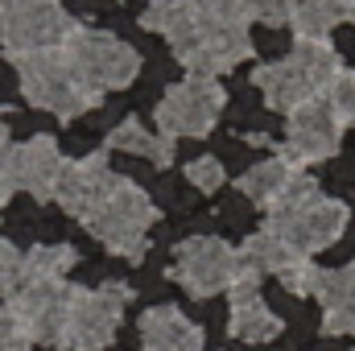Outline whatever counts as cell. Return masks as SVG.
<instances>
[{
	"label": "cell",
	"mask_w": 355,
	"mask_h": 351,
	"mask_svg": "<svg viewBox=\"0 0 355 351\" xmlns=\"http://www.w3.org/2000/svg\"><path fill=\"white\" fill-rule=\"evenodd\" d=\"M128 298H132V289L120 285V281H107L99 289H75L71 285V318H67L62 348H75V351L107 348Z\"/></svg>",
	"instance_id": "obj_7"
},
{
	"label": "cell",
	"mask_w": 355,
	"mask_h": 351,
	"mask_svg": "<svg viewBox=\"0 0 355 351\" xmlns=\"http://www.w3.org/2000/svg\"><path fill=\"white\" fill-rule=\"evenodd\" d=\"M306 174L302 166H293L289 157H281V153H272V157H265V162H257L248 174H240V182H236V190L244 194V198H252L261 211H272L277 207V198L297 182V178Z\"/></svg>",
	"instance_id": "obj_14"
},
{
	"label": "cell",
	"mask_w": 355,
	"mask_h": 351,
	"mask_svg": "<svg viewBox=\"0 0 355 351\" xmlns=\"http://www.w3.org/2000/svg\"><path fill=\"white\" fill-rule=\"evenodd\" d=\"M347 219H352V215H347V207H343L339 198L318 194V198H310L306 207H297V211H289V215H268L265 228H272L297 257H310V261H314V252L331 248V244L343 236Z\"/></svg>",
	"instance_id": "obj_9"
},
{
	"label": "cell",
	"mask_w": 355,
	"mask_h": 351,
	"mask_svg": "<svg viewBox=\"0 0 355 351\" xmlns=\"http://www.w3.org/2000/svg\"><path fill=\"white\" fill-rule=\"evenodd\" d=\"M153 219H157L153 198L132 178H116V186L91 211V219H83V228H87L107 252L128 257V261H141L145 248H149V236L145 232L153 228Z\"/></svg>",
	"instance_id": "obj_1"
},
{
	"label": "cell",
	"mask_w": 355,
	"mask_h": 351,
	"mask_svg": "<svg viewBox=\"0 0 355 351\" xmlns=\"http://www.w3.org/2000/svg\"><path fill=\"white\" fill-rule=\"evenodd\" d=\"M289 25L306 42H327L335 25H355V0H297Z\"/></svg>",
	"instance_id": "obj_15"
},
{
	"label": "cell",
	"mask_w": 355,
	"mask_h": 351,
	"mask_svg": "<svg viewBox=\"0 0 355 351\" xmlns=\"http://www.w3.org/2000/svg\"><path fill=\"white\" fill-rule=\"evenodd\" d=\"M17 75H21V95L42 108V112H54L58 120H75L91 108L103 103L99 91L83 87L67 62L62 50H42V54H25V58H12Z\"/></svg>",
	"instance_id": "obj_2"
},
{
	"label": "cell",
	"mask_w": 355,
	"mask_h": 351,
	"mask_svg": "<svg viewBox=\"0 0 355 351\" xmlns=\"http://www.w3.org/2000/svg\"><path fill=\"white\" fill-rule=\"evenodd\" d=\"M327 99H331V108L339 112V120L343 124H355V71H339V79L331 83V91H327Z\"/></svg>",
	"instance_id": "obj_23"
},
{
	"label": "cell",
	"mask_w": 355,
	"mask_h": 351,
	"mask_svg": "<svg viewBox=\"0 0 355 351\" xmlns=\"http://www.w3.org/2000/svg\"><path fill=\"white\" fill-rule=\"evenodd\" d=\"M252 87H261L265 95V103L272 112H293V108H302L306 99H314L318 87L289 62V58H281V62H261L257 71H252Z\"/></svg>",
	"instance_id": "obj_12"
},
{
	"label": "cell",
	"mask_w": 355,
	"mask_h": 351,
	"mask_svg": "<svg viewBox=\"0 0 355 351\" xmlns=\"http://www.w3.org/2000/svg\"><path fill=\"white\" fill-rule=\"evenodd\" d=\"M112 186H116V174L107 170V153H87L79 162H67V170L58 178V190H54V203L83 223V219H91V211L107 198Z\"/></svg>",
	"instance_id": "obj_11"
},
{
	"label": "cell",
	"mask_w": 355,
	"mask_h": 351,
	"mask_svg": "<svg viewBox=\"0 0 355 351\" xmlns=\"http://www.w3.org/2000/svg\"><path fill=\"white\" fill-rule=\"evenodd\" d=\"M293 8H297V0H252V21H261L268 29H281L293 21Z\"/></svg>",
	"instance_id": "obj_24"
},
{
	"label": "cell",
	"mask_w": 355,
	"mask_h": 351,
	"mask_svg": "<svg viewBox=\"0 0 355 351\" xmlns=\"http://www.w3.org/2000/svg\"><path fill=\"white\" fill-rule=\"evenodd\" d=\"M0 351H33V343L17 331V323H12L8 306H0Z\"/></svg>",
	"instance_id": "obj_26"
},
{
	"label": "cell",
	"mask_w": 355,
	"mask_h": 351,
	"mask_svg": "<svg viewBox=\"0 0 355 351\" xmlns=\"http://www.w3.org/2000/svg\"><path fill=\"white\" fill-rule=\"evenodd\" d=\"M236 268H240V252L236 248H227L215 236H194V240L178 244L170 277L190 298H215V293H227Z\"/></svg>",
	"instance_id": "obj_8"
},
{
	"label": "cell",
	"mask_w": 355,
	"mask_h": 351,
	"mask_svg": "<svg viewBox=\"0 0 355 351\" xmlns=\"http://www.w3.org/2000/svg\"><path fill=\"white\" fill-rule=\"evenodd\" d=\"M25 277L29 281H62V273L75 264V248L71 244H37L29 252H21Z\"/></svg>",
	"instance_id": "obj_19"
},
{
	"label": "cell",
	"mask_w": 355,
	"mask_h": 351,
	"mask_svg": "<svg viewBox=\"0 0 355 351\" xmlns=\"http://www.w3.org/2000/svg\"><path fill=\"white\" fill-rule=\"evenodd\" d=\"M227 103V87H219V79H182L157 99V132L182 141V137H207L219 124V112Z\"/></svg>",
	"instance_id": "obj_5"
},
{
	"label": "cell",
	"mask_w": 355,
	"mask_h": 351,
	"mask_svg": "<svg viewBox=\"0 0 355 351\" xmlns=\"http://www.w3.org/2000/svg\"><path fill=\"white\" fill-rule=\"evenodd\" d=\"M318 277H322V268L310 261V257H302V261H293L281 273V285H285L289 293H297V298H310V293L318 289Z\"/></svg>",
	"instance_id": "obj_22"
},
{
	"label": "cell",
	"mask_w": 355,
	"mask_h": 351,
	"mask_svg": "<svg viewBox=\"0 0 355 351\" xmlns=\"http://www.w3.org/2000/svg\"><path fill=\"white\" fill-rule=\"evenodd\" d=\"M107 149H120V153H137V157H149L157 170L174 166V141L162 137V132H149L137 116L120 120L112 132H107Z\"/></svg>",
	"instance_id": "obj_16"
},
{
	"label": "cell",
	"mask_w": 355,
	"mask_h": 351,
	"mask_svg": "<svg viewBox=\"0 0 355 351\" xmlns=\"http://www.w3.org/2000/svg\"><path fill=\"white\" fill-rule=\"evenodd\" d=\"M75 25L79 21H71L58 0H12L0 8V42L8 58L62 50Z\"/></svg>",
	"instance_id": "obj_4"
},
{
	"label": "cell",
	"mask_w": 355,
	"mask_h": 351,
	"mask_svg": "<svg viewBox=\"0 0 355 351\" xmlns=\"http://www.w3.org/2000/svg\"><path fill=\"white\" fill-rule=\"evenodd\" d=\"M8 194H12V186H8V182L0 178V203H8Z\"/></svg>",
	"instance_id": "obj_27"
},
{
	"label": "cell",
	"mask_w": 355,
	"mask_h": 351,
	"mask_svg": "<svg viewBox=\"0 0 355 351\" xmlns=\"http://www.w3.org/2000/svg\"><path fill=\"white\" fill-rule=\"evenodd\" d=\"M62 170H67V157L58 153V141L46 137V132L25 141V145H4L0 149V178L12 190H29L37 203L54 198Z\"/></svg>",
	"instance_id": "obj_10"
},
{
	"label": "cell",
	"mask_w": 355,
	"mask_h": 351,
	"mask_svg": "<svg viewBox=\"0 0 355 351\" xmlns=\"http://www.w3.org/2000/svg\"><path fill=\"white\" fill-rule=\"evenodd\" d=\"M322 335H355V306L322 310Z\"/></svg>",
	"instance_id": "obj_25"
},
{
	"label": "cell",
	"mask_w": 355,
	"mask_h": 351,
	"mask_svg": "<svg viewBox=\"0 0 355 351\" xmlns=\"http://www.w3.org/2000/svg\"><path fill=\"white\" fill-rule=\"evenodd\" d=\"M141 343L145 351H202V331L178 306H153L141 314Z\"/></svg>",
	"instance_id": "obj_13"
},
{
	"label": "cell",
	"mask_w": 355,
	"mask_h": 351,
	"mask_svg": "<svg viewBox=\"0 0 355 351\" xmlns=\"http://www.w3.org/2000/svg\"><path fill=\"white\" fill-rule=\"evenodd\" d=\"M186 178H190V186L194 190H202V194H215L223 182H227V170H223V162L219 157H194L190 166H186Z\"/></svg>",
	"instance_id": "obj_21"
},
{
	"label": "cell",
	"mask_w": 355,
	"mask_h": 351,
	"mask_svg": "<svg viewBox=\"0 0 355 351\" xmlns=\"http://www.w3.org/2000/svg\"><path fill=\"white\" fill-rule=\"evenodd\" d=\"M314 298L322 302V310H335V306H355V261L343 264V268H331V273L322 268Z\"/></svg>",
	"instance_id": "obj_20"
},
{
	"label": "cell",
	"mask_w": 355,
	"mask_h": 351,
	"mask_svg": "<svg viewBox=\"0 0 355 351\" xmlns=\"http://www.w3.org/2000/svg\"><path fill=\"white\" fill-rule=\"evenodd\" d=\"M343 128L347 124L339 120V112L331 108V99L314 95V99H306L302 108L289 112V120H285V145L277 153L289 157L302 170L318 166V162H331L339 153V145H343Z\"/></svg>",
	"instance_id": "obj_6"
},
{
	"label": "cell",
	"mask_w": 355,
	"mask_h": 351,
	"mask_svg": "<svg viewBox=\"0 0 355 351\" xmlns=\"http://www.w3.org/2000/svg\"><path fill=\"white\" fill-rule=\"evenodd\" d=\"M314 87H318V95H327L331 91V83L339 79V71H343V54L335 50V42L327 37V42H306V37H293V50L285 54Z\"/></svg>",
	"instance_id": "obj_17"
},
{
	"label": "cell",
	"mask_w": 355,
	"mask_h": 351,
	"mask_svg": "<svg viewBox=\"0 0 355 351\" xmlns=\"http://www.w3.org/2000/svg\"><path fill=\"white\" fill-rule=\"evenodd\" d=\"M62 54H67L75 79H79L83 87L99 91V95H103V91L128 87V83L141 75V54H137L128 42H120V37H112V33H103V29H91V25H75V29H71Z\"/></svg>",
	"instance_id": "obj_3"
},
{
	"label": "cell",
	"mask_w": 355,
	"mask_h": 351,
	"mask_svg": "<svg viewBox=\"0 0 355 351\" xmlns=\"http://www.w3.org/2000/svg\"><path fill=\"white\" fill-rule=\"evenodd\" d=\"M232 335L244 339V343H268L281 335V318L268 310L265 302H244V306H232Z\"/></svg>",
	"instance_id": "obj_18"
}]
</instances>
